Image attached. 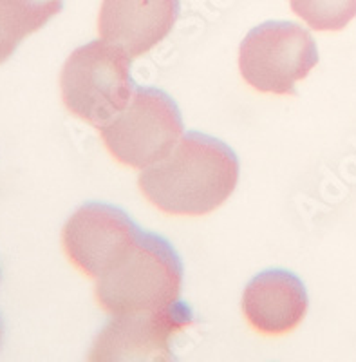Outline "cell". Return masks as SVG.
Segmentation results:
<instances>
[{
    "mask_svg": "<svg viewBox=\"0 0 356 362\" xmlns=\"http://www.w3.org/2000/svg\"><path fill=\"white\" fill-rule=\"evenodd\" d=\"M192 322L183 300L160 312L116 315L95 337L87 362H177L172 339Z\"/></svg>",
    "mask_w": 356,
    "mask_h": 362,
    "instance_id": "cell-6",
    "label": "cell"
},
{
    "mask_svg": "<svg viewBox=\"0 0 356 362\" xmlns=\"http://www.w3.org/2000/svg\"><path fill=\"white\" fill-rule=\"evenodd\" d=\"M316 64L315 40L293 22H264L251 29L239 47L241 76L259 93L295 95V83Z\"/></svg>",
    "mask_w": 356,
    "mask_h": 362,
    "instance_id": "cell-5",
    "label": "cell"
},
{
    "mask_svg": "<svg viewBox=\"0 0 356 362\" xmlns=\"http://www.w3.org/2000/svg\"><path fill=\"white\" fill-rule=\"evenodd\" d=\"M64 8V0H0V24L17 42L37 33Z\"/></svg>",
    "mask_w": 356,
    "mask_h": 362,
    "instance_id": "cell-10",
    "label": "cell"
},
{
    "mask_svg": "<svg viewBox=\"0 0 356 362\" xmlns=\"http://www.w3.org/2000/svg\"><path fill=\"white\" fill-rule=\"evenodd\" d=\"M179 0H103L98 33L131 58L156 47L172 31Z\"/></svg>",
    "mask_w": 356,
    "mask_h": 362,
    "instance_id": "cell-8",
    "label": "cell"
},
{
    "mask_svg": "<svg viewBox=\"0 0 356 362\" xmlns=\"http://www.w3.org/2000/svg\"><path fill=\"white\" fill-rule=\"evenodd\" d=\"M307 292L302 281L286 270H266L255 276L242 293V313L262 335L290 334L307 313Z\"/></svg>",
    "mask_w": 356,
    "mask_h": 362,
    "instance_id": "cell-9",
    "label": "cell"
},
{
    "mask_svg": "<svg viewBox=\"0 0 356 362\" xmlns=\"http://www.w3.org/2000/svg\"><path fill=\"white\" fill-rule=\"evenodd\" d=\"M290 6L315 31H340L356 17V0H290Z\"/></svg>",
    "mask_w": 356,
    "mask_h": 362,
    "instance_id": "cell-11",
    "label": "cell"
},
{
    "mask_svg": "<svg viewBox=\"0 0 356 362\" xmlns=\"http://www.w3.org/2000/svg\"><path fill=\"white\" fill-rule=\"evenodd\" d=\"M111 156L132 169H147L172 153L183 138V118L167 93L138 87L131 103L98 129Z\"/></svg>",
    "mask_w": 356,
    "mask_h": 362,
    "instance_id": "cell-4",
    "label": "cell"
},
{
    "mask_svg": "<svg viewBox=\"0 0 356 362\" xmlns=\"http://www.w3.org/2000/svg\"><path fill=\"white\" fill-rule=\"evenodd\" d=\"M183 264L161 235L141 232L134 247L105 276L96 279L95 296L107 313H152L177 303Z\"/></svg>",
    "mask_w": 356,
    "mask_h": 362,
    "instance_id": "cell-2",
    "label": "cell"
},
{
    "mask_svg": "<svg viewBox=\"0 0 356 362\" xmlns=\"http://www.w3.org/2000/svg\"><path fill=\"white\" fill-rule=\"evenodd\" d=\"M131 60L125 51L105 40L74 49L60 73L61 102L67 111L96 129L109 124L134 95Z\"/></svg>",
    "mask_w": 356,
    "mask_h": 362,
    "instance_id": "cell-3",
    "label": "cell"
},
{
    "mask_svg": "<svg viewBox=\"0 0 356 362\" xmlns=\"http://www.w3.org/2000/svg\"><path fill=\"white\" fill-rule=\"evenodd\" d=\"M239 183V160L228 145L189 132L160 163L143 169L138 187L148 203L170 216L218 210Z\"/></svg>",
    "mask_w": 356,
    "mask_h": 362,
    "instance_id": "cell-1",
    "label": "cell"
},
{
    "mask_svg": "<svg viewBox=\"0 0 356 362\" xmlns=\"http://www.w3.org/2000/svg\"><path fill=\"white\" fill-rule=\"evenodd\" d=\"M18 44H20V42L15 40V38L2 28V24H0V64H4L6 60L17 51Z\"/></svg>",
    "mask_w": 356,
    "mask_h": 362,
    "instance_id": "cell-12",
    "label": "cell"
},
{
    "mask_svg": "<svg viewBox=\"0 0 356 362\" xmlns=\"http://www.w3.org/2000/svg\"><path fill=\"white\" fill-rule=\"evenodd\" d=\"M0 342H2V322H0Z\"/></svg>",
    "mask_w": 356,
    "mask_h": 362,
    "instance_id": "cell-13",
    "label": "cell"
},
{
    "mask_svg": "<svg viewBox=\"0 0 356 362\" xmlns=\"http://www.w3.org/2000/svg\"><path fill=\"white\" fill-rule=\"evenodd\" d=\"M141 232L118 206L87 203L64 225L61 247L80 272L100 279L125 257Z\"/></svg>",
    "mask_w": 356,
    "mask_h": 362,
    "instance_id": "cell-7",
    "label": "cell"
}]
</instances>
